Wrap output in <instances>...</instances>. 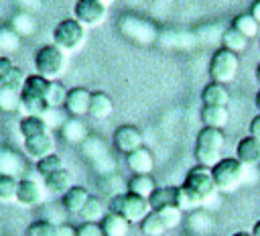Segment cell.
Here are the masks:
<instances>
[{"instance_id":"b9f144b4","label":"cell","mask_w":260,"mask_h":236,"mask_svg":"<svg viewBox=\"0 0 260 236\" xmlns=\"http://www.w3.org/2000/svg\"><path fill=\"white\" fill-rule=\"evenodd\" d=\"M14 63L8 59V57H4V55H0V85H4L6 81H8V77L12 75V71H14Z\"/></svg>"},{"instance_id":"7402d4cb","label":"cell","mask_w":260,"mask_h":236,"mask_svg":"<svg viewBox=\"0 0 260 236\" xmlns=\"http://www.w3.org/2000/svg\"><path fill=\"white\" fill-rule=\"evenodd\" d=\"M20 134L24 138H30V136H37V134H43V132H49V122L45 120V116H39V114H24L20 118Z\"/></svg>"},{"instance_id":"f907efd6","label":"cell","mask_w":260,"mask_h":236,"mask_svg":"<svg viewBox=\"0 0 260 236\" xmlns=\"http://www.w3.org/2000/svg\"><path fill=\"white\" fill-rule=\"evenodd\" d=\"M100 2H102V4H106V6H110V4H114L116 0H100Z\"/></svg>"},{"instance_id":"cb8c5ba5","label":"cell","mask_w":260,"mask_h":236,"mask_svg":"<svg viewBox=\"0 0 260 236\" xmlns=\"http://www.w3.org/2000/svg\"><path fill=\"white\" fill-rule=\"evenodd\" d=\"M45 187H47L51 193H55V195H63L69 187H73V177H71V173L63 167V169L51 173L49 177H45Z\"/></svg>"},{"instance_id":"d590c367","label":"cell","mask_w":260,"mask_h":236,"mask_svg":"<svg viewBox=\"0 0 260 236\" xmlns=\"http://www.w3.org/2000/svg\"><path fill=\"white\" fill-rule=\"evenodd\" d=\"M140 230L146 234V236H162L167 232V226L162 224L160 216L156 212H150L142 222H140Z\"/></svg>"},{"instance_id":"4fadbf2b","label":"cell","mask_w":260,"mask_h":236,"mask_svg":"<svg viewBox=\"0 0 260 236\" xmlns=\"http://www.w3.org/2000/svg\"><path fill=\"white\" fill-rule=\"evenodd\" d=\"M24 153H26V157H30L35 161L55 153V140H53L51 132H43V134L24 138Z\"/></svg>"},{"instance_id":"836d02e7","label":"cell","mask_w":260,"mask_h":236,"mask_svg":"<svg viewBox=\"0 0 260 236\" xmlns=\"http://www.w3.org/2000/svg\"><path fill=\"white\" fill-rule=\"evenodd\" d=\"M51 79L39 75V73H30L26 75L24 79V87H22V94H28V96H37V98H45V92H47V85H49Z\"/></svg>"},{"instance_id":"f1b7e54d","label":"cell","mask_w":260,"mask_h":236,"mask_svg":"<svg viewBox=\"0 0 260 236\" xmlns=\"http://www.w3.org/2000/svg\"><path fill=\"white\" fill-rule=\"evenodd\" d=\"M8 26H10L14 33H18L20 37H30V35H35V31H37V20H35V16L28 14L26 10H20V12H16V14L10 18Z\"/></svg>"},{"instance_id":"e0dca14e","label":"cell","mask_w":260,"mask_h":236,"mask_svg":"<svg viewBox=\"0 0 260 236\" xmlns=\"http://www.w3.org/2000/svg\"><path fill=\"white\" fill-rule=\"evenodd\" d=\"M24 173V161L18 153L10 149H0V175L20 177Z\"/></svg>"},{"instance_id":"6da1fadb","label":"cell","mask_w":260,"mask_h":236,"mask_svg":"<svg viewBox=\"0 0 260 236\" xmlns=\"http://www.w3.org/2000/svg\"><path fill=\"white\" fill-rule=\"evenodd\" d=\"M225 144V134L221 128H211V126H203L197 132L195 138V159L197 165H203L207 169H211L221 157V149Z\"/></svg>"},{"instance_id":"4dcf8cb0","label":"cell","mask_w":260,"mask_h":236,"mask_svg":"<svg viewBox=\"0 0 260 236\" xmlns=\"http://www.w3.org/2000/svg\"><path fill=\"white\" fill-rule=\"evenodd\" d=\"M83 153H85V157L100 169V161H106V163H110L112 159H110V155H108V151H106V146L102 144V140L100 138H93V136H87V140L83 142Z\"/></svg>"},{"instance_id":"d6986e66","label":"cell","mask_w":260,"mask_h":236,"mask_svg":"<svg viewBox=\"0 0 260 236\" xmlns=\"http://www.w3.org/2000/svg\"><path fill=\"white\" fill-rule=\"evenodd\" d=\"M177 193H179V187H175V185L154 187V191L148 195L150 210L156 212V210H162L167 205H177Z\"/></svg>"},{"instance_id":"9a60e30c","label":"cell","mask_w":260,"mask_h":236,"mask_svg":"<svg viewBox=\"0 0 260 236\" xmlns=\"http://www.w3.org/2000/svg\"><path fill=\"white\" fill-rule=\"evenodd\" d=\"M126 165L134 175H150L154 169V159L146 146H140L130 155H126Z\"/></svg>"},{"instance_id":"7a4b0ae2","label":"cell","mask_w":260,"mask_h":236,"mask_svg":"<svg viewBox=\"0 0 260 236\" xmlns=\"http://www.w3.org/2000/svg\"><path fill=\"white\" fill-rule=\"evenodd\" d=\"M185 195L189 197L191 205H199L203 201H207L217 189H215V183H213V177H211V169L203 167V165H197L193 169L187 171L183 183H181Z\"/></svg>"},{"instance_id":"603a6c76","label":"cell","mask_w":260,"mask_h":236,"mask_svg":"<svg viewBox=\"0 0 260 236\" xmlns=\"http://www.w3.org/2000/svg\"><path fill=\"white\" fill-rule=\"evenodd\" d=\"M230 120V112L225 106H203L201 108V122L203 126L223 128Z\"/></svg>"},{"instance_id":"f5cc1de1","label":"cell","mask_w":260,"mask_h":236,"mask_svg":"<svg viewBox=\"0 0 260 236\" xmlns=\"http://www.w3.org/2000/svg\"><path fill=\"white\" fill-rule=\"evenodd\" d=\"M0 55H2V53H0Z\"/></svg>"},{"instance_id":"f546056e","label":"cell","mask_w":260,"mask_h":236,"mask_svg":"<svg viewBox=\"0 0 260 236\" xmlns=\"http://www.w3.org/2000/svg\"><path fill=\"white\" fill-rule=\"evenodd\" d=\"M248 37H244L240 31H236L234 26H230V28H225L223 33H221V47L223 49H228V51H232V53H244L246 51V47H248Z\"/></svg>"},{"instance_id":"9c48e42d","label":"cell","mask_w":260,"mask_h":236,"mask_svg":"<svg viewBox=\"0 0 260 236\" xmlns=\"http://www.w3.org/2000/svg\"><path fill=\"white\" fill-rule=\"evenodd\" d=\"M114 146L120 153L130 155L132 151L144 146V136H142V132H140L138 126H134V124H122L114 132Z\"/></svg>"},{"instance_id":"5b68a950","label":"cell","mask_w":260,"mask_h":236,"mask_svg":"<svg viewBox=\"0 0 260 236\" xmlns=\"http://www.w3.org/2000/svg\"><path fill=\"white\" fill-rule=\"evenodd\" d=\"M35 67L39 75L47 79H57L67 67V55L57 45H43L35 53Z\"/></svg>"},{"instance_id":"60d3db41","label":"cell","mask_w":260,"mask_h":236,"mask_svg":"<svg viewBox=\"0 0 260 236\" xmlns=\"http://www.w3.org/2000/svg\"><path fill=\"white\" fill-rule=\"evenodd\" d=\"M77 236H104V230L98 222H83L77 228Z\"/></svg>"},{"instance_id":"52a82bcc","label":"cell","mask_w":260,"mask_h":236,"mask_svg":"<svg viewBox=\"0 0 260 236\" xmlns=\"http://www.w3.org/2000/svg\"><path fill=\"white\" fill-rule=\"evenodd\" d=\"M238 67H240L238 53H232V51H228V49L221 47V49H217L211 55V61H209V77H211V81L230 83L236 77Z\"/></svg>"},{"instance_id":"e575fe53","label":"cell","mask_w":260,"mask_h":236,"mask_svg":"<svg viewBox=\"0 0 260 236\" xmlns=\"http://www.w3.org/2000/svg\"><path fill=\"white\" fill-rule=\"evenodd\" d=\"M22 37L18 33H14L8 24L0 26V53H14L20 47Z\"/></svg>"},{"instance_id":"ee69618b","label":"cell","mask_w":260,"mask_h":236,"mask_svg":"<svg viewBox=\"0 0 260 236\" xmlns=\"http://www.w3.org/2000/svg\"><path fill=\"white\" fill-rule=\"evenodd\" d=\"M53 236H77V228H73L69 224H59V226H55Z\"/></svg>"},{"instance_id":"f6af8a7d","label":"cell","mask_w":260,"mask_h":236,"mask_svg":"<svg viewBox=\"0 0 260 236\" xmlns=\"http://www.w3.org/2000/svg\"><path fill=\"white\" fill-rule=\"evenodd\" d=\"M250 134L260 140V114H256V116L250 120Z\"/></svg>"},{"instance_id":"8992f818","label":"cell","mask_w":260,"mask_h":236,"mask_svg":"<svg viewBox=\"0 0 260 236\" xmlns=\"http://www.w3.org/2000/svg\"><path fill=\"white\" fill-rule=\"evenodd\" d=\"M211 177L217 191H232L244 179V165L236 157H221L211 167Z\"/></svg>"},{"instance_id":"44dd1931","label":"cell","mask_w":260,"mask_h":236,"mask_svg":"<svg viewBox=\"0 0 260 236\" xmlns=\"http://www.w3.org/2000/svg\"><path fill=\"white\" fill-rule=\"evenodd\" d=\"M100 226L104 230V236H126L130 230V222L116 212H108Z\"/></svg>"},{"instance_id":"ba28073f","label":"cell","mask_w":260,"mask_h":236,"mask_svg":"<svg viewBox=\"0 0 260 236\" xmlns=\"http://www.w3.org/2000/svg\"><path fill=\"white\" fill-rule=\"evenodd\" d=\"M108 6L100 0H77L73 6V18L79 20L85 28H95L106 20Z\"/></svg>"},{"instance_id":"2e32d148","label":"cell","mask_w":260,"mask_h":236,"mask_svg":"<svg viewBox=\"0 0 260 236\" xmlns=\"http://www.w3.org/2000/svg\"><path fill=\"white\" fill-rule=\"evenodd\" d=\"M228 100H230L228 87L225 83H219V81H209L201 92L203 106H228Z\"/></svg>"},{"instance_id":"ab89813d","label":"cell","mask_w":260,"mask_h":236,"mask_svg":"<svg viewBox=\"0 0 260 236\" xmlns=\"http://www.w3.org/2000/svg\"><path fill=\"white\" fill-rule=\"evenodd\" d=\"M55 224L49 220H37L26 228V236H53Z\"/></svg>"},{"instance_id":"d4e9b609","label":"cell","mask_w":260,"mask_h":236,"mask_svg":"<svg viewBox=\"0 0 260 236\" xmlns=\"http://www.w3.org/2000/svg\"><path fill=\"white\" fill-rule=\"evenodd\" d=\"M61 134H63V138L67 140V142H85L87 140V128H85V124L79 120V118H69V120H65L63 124H61Z\"/></svg>"},{"instance_id":"c3c4849f","label":"cell","mask_w":260,"mask_h":236,"mask_svg":"<svg viewBox=\"0 0 260 236\" xmlns=\"http://www.w3.org/2000/svg\"><path fill=\"white\" fill-rule=\"evenodd\" d=\"M232 236H254L252 232H234Z\"/></svg>"},{"instance_id":"8d00e7d4","label":"cell","mask_w":260,"mask_h":236,"mask_svg":"<svg viewBox=\"0 0 260 236\" xmlns=\"http://www.w3.org/2000/svg\"><path fill=\"white\" fill-rule=\"evenodd\" d=\"M59 169H63V161H61V157L57 153H51V155H47V157L37 161V173L41 177H49L51 173H55Z\"/></svg>"},{"instance_id":"74e56055","label":"cell","mask_w":260,"mask_h":236,"mask_svg":"<svg viewBox=\"0 0 260 236\" xmlns=\"http://www.w3.org/2000/svg\"><path fill=\"white\" fill-rule=\"evenodd\" d=\"M16 189H18V177L0 175V201L16 199Z\"/></svg>"},{"instance_id":"ffe728a7","label":"cell","mask_w":260,"mask_h":236,"mask_svg":"<svg viewBox=\"0 0 260 236\" xmlns=\"http://www.w3.org/2000/svg\"><path fill=\"white\" fill-rule=\"evenodd\" d=\"M87 197H89V191L83 187V185H73V187H69L65 193H63V208L69 212V214H79L81 212V208L85 205V201H87Z\"/></svg>"},{"instance_id":"681fc988","label":"cell","mask_w":260,"mask_h":236,"mask_svg":"<svg viewBox=\"0 0 260 236\" xmlns=\"http://www.w3.org/2000/svg\"><path fill=\"white\" fill-rule=\"evenodd\" d=\"M256 108H258V112H260V90H258V94H256Z\"/></svg>"},{"instance_id":"7c38bea8","label":"cell","mask_w":260,"mask_h":236,"mask_svg":"<svg viewBox=\"0 0 260 236\" xmlns=\"http://www.w3.org/2000/svg\"><path fill=\"white\" fill-rule=\"evenodd\" d=\"M89 100H91V92L85 87H71L67 92V100H65V112L73 118H79L83 114L89 112Z\"/></svg>"},{"instance_id":"30bf717a","label":"cell","mask_w":260,"mask_h":236,"mask_svg":"<svg viewBox=\"0 0 260 236\" xmlns=\"http://www.w3.org/2000/svg\"><path fill=\"white\" fill-rule=\"evenodd\" d=\"M120 31H122L128 39H132V41H136V43H140V45H148V43H150L142 33H146L148 37L156 39V28H154L150 22H146V20H142V18H136V16H124V18L120 20Z\"/></svg>"},{"instance_id":"8fae6325","label":"cell","mask_w":260,"mask_h":236,"mask_svg":"<svg viewBox=\"0 0 260 236\" xmlns=\"http://www.w3.org/2000/svg\"><path fill=\"white\" fill-rule=\"evenodd\" d=\"M43 185L37 179L30 177H22L18 179V189H16V201L24 208H32L39 205L43 201Z\"/></svg>"},{"instance_id":"f35d334b","label":"cell","mask_w":260,"mask_h":236,"mask_svg":"<svg viewBox=\"0 0 260 236\" xmlns=\"http://www.w3.org/2000/svg\"><path fill=\"white\" fill-rule=\"evenodd\" d=\"M156 214L160 216V220H162V224L167 226V230L179 226V224H181V218H183V210H179L177 205H167V208H162V210H156Z\"/></svg>"},{"instance_id":"7dc6e473","label":"cell","mask_w":260,"mask_h":236,"mask_svg":"<svg viewBox=\"0 0 260 236\" xmlns=\"http://www.w3.org/2000/svg\"><path fill=\"white\" fill-rule=\"evenodd\" d=\"M252 234H254V236H260V220L254 224V228H252Z\"/></svg>"},{"instance_id":"7bdbcfd3","label":"cell","mask_w":260,"mask_h":236,"mask_svg":"<svg viewBox=\"0 0 260 236\" xmlns=\"http://www.w3.org/2000/svg\"><path fill=\"white\" fill-rule=\"evenodd\" d=\"M24 79H26V75L18 69V67H14V71H12V75L8 77V81L4 83V85H8V87H12V90H18V92H22V87H24Z\"/></svg>"},{"instance_id":"484cf974","label":"cell","mask_w":260,"mask_h":236,"mask_svg":"<svg viewBox=\"0 0 260 236\" xmlns=\"http://www.w3.org/2000/svg\"><path fill=\"white\" fill-rule=\"evenodd\" d=\"M67 87L57 81V79H51L49 85H47V92H45V104L49 110H59L61 106H65V100H67Z\"/></svg>"},{"instance_id":"d6a6232c","label":"cell","mask_w":260,"mask_h":236,"mask_svg":"<svg viewBox=\"0 0 260 236\" xmlns=\"http://www.w3.org/2000/svg\"><path fill=\"white\" fill-rule=\"evenodd\" d=\"M154 179L150 177V175H134V177H130V181H128V191L130 193H136V195H140V197H146L148 199V195L154 191Z\"/></svg>"},{"instance_id":"5bb4252c","label":"cell","mask_w":260,"mask_h":236,"mask_svg":"<svg viewBox=\"0 0 260 236\" xmlns=\"http://www.w3.org/2000/svg\"><path fill=\"white\" fill-rule=\"evenodd\" d=\"M236 159L244 165V167H254L260 163V140L254 138L252 134L240 138L238 146H236Z\"/></svg>"},{"instance_id":"816d5d0a","label":"cell","mask_w":260,"mask_h":236,"mask_svg":"<svg viewBox=\"0 0 260 236\" xmlns=\"http://www.w3.org/2000/svg\"><path fill=\"white\" fill-rule=\"evenodd\" d=\"M256 79H258V83H260V63H258V67H256Z\"/></svg>"},{"instance_id":"bcb514c9","label":"cell","mask_w":260,"mask_h":236,"mask_svg":"<svg viewBox=\"0 0 260 236\" xmlns=\"http://www.w3.org/2000/svg\"><path fill=\"white\" fill-rule=\"evenodd\" d=\"M250 14L258 20V24H260V0H254L252 2V8H250Z\"/></svg>"},{"instance_id":"ac0fdd59","label":"cell","mask_w":260,"mask_h":236,"mask_svg":"<svg viewBox=\"0 0 260 236\" xmlns=\"http://www.w3.org/2000/svg\"><path fill=\"white\" fill-rule=\"evenodd\" d=\"M114 112V102L106 92H91L89 100V116L95 120H104Z\"/></svg>"},{"instance_id":"4316f807","label":"cell","mask_w":260,"mask_h":236,"mask_svg":"<svg viewBox=\"0 0 260 236\" xmlns=\"http://www.w3.org/2000/svg\"><path fill=\"white\" fill-rule=\"evenodd\" d=\"M106 214H108V212H106V203H104L98 195H89L87 201H85V205H83L81 212H79V218H81L83 222H98V224H100Z\"/></svg>"},{"instance_id":"83f0119b","label":"cell","mask_w":260,"mask_h":236,"mask_svg":"<svg viewBox=\"0 0 260 236\" xmlns=\"http://www.w3.org/2000/svg\"><path fill=\"white\" fill-rule=\"evenodd\" d=\"M0 112H6V114L22 112V98L18 90L0 85Z\"/></svg>"},{"instance_id":"3957f363","label":"cell","mask_w":260,"mask_h":236,"mask_svg":"<svg viewBox=\"0 0 260 236\" xmlns=\"http://www.w3.org/2000/svg\"><path fill=\"white\" fill-rule=\"evenodd\" d=\"M110 212H116L120 216H124L130 224L134 222H142L152 210H150V203L146 197H140L136 193H116L110 201Z\"/></svg>"},{"instance_id":"277c9868","label":"cell","mask_w":260,"mask_h":236,"mask_svg":"<svg viewBox=\"0 0 260 236\" xmlns=\"http://www.w3.org/2000/svg\"><path fill=\"white\" fill-rule=\"evenodd\" d=\"M85 37L87 28L75 18H65L53 28V45H57L65 53L79 51L85 43Z\"/></svg>"},{"instance_id":"1f68e13d","label":"cell","mask_w":260,"mask_h":236,"mask_svg":"<svg viewBox=\"0 0 260 236\" xmlns=\"http://www.w3.org/2000/svg\"><path fill=\"white\" fill-rule=\"evenodd\" d=\"M232 26L236 28V31H240L244 37H248V39H254L256 35H258V31H260V24H258V20L250 14V12H244V14H238L234 20H232Z\"/></svg>"}]
</instances>
